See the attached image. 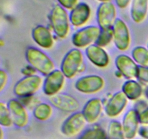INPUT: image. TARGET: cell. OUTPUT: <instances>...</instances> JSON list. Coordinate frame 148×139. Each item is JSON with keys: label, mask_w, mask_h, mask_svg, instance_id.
I'll list each match as a JSON object with an SVG mask.
<instances>
[{"label": "cell", "mask_w": 148, "mask_h": 139, "mask_svg": "<svg viewBox=\"0 0 148 139\" xmlns=\"http://www.w3.org/2000/svg\"><path fill=\"white\" fill-rule=\"evenodd\" d=\"M132 56L140 66L148 67V49L144 46H136L132 51Z\"/></svg>", "instance_id": "cell-23"}, {"label": "cell", "mask_w": 148, "mask_h": 139, "mask_svg": "<svg viewBox=\"0 0 148 139\" xmlns=\"http://www.w3.org/2000/svg\"><path fill=\"white\" fill-rule=\"evenodd\" d=\"M13 123L19 127H23L28 122V114L23 104L15 99H11L7 104Z\"/></svg>", "instance_id": "cell-16"}, {"label": "cell", "mask_w": 148, "mask_h": 139, "mask_svg": "<svg viewBox=\"0 0 148 139\" xmlns=\"http://www.w3.org/2000/svg\"><path fill=\"white\" fill-rule=\"evenodd\" d=\"M139 113L135 109H130L124 115L122 127L126 139H133L139 131Z\"/></svg>", "instance_id": "cell-15"}, {"label": "cell", "mask_w": 148, "mask_h": 139, "mask_svg": "<svg viewBox=\"0 0 148 139\" xmlns=\"http://www.w3.org/2000/svg\"><path fill=\"white\" fill-rule=\"evenodd\" d=\"M113 30V40L116 47L120 51H127L131 44L130 30L125 22L118 18L116 20Z\"/></svg>", "instance_id": "cell-8"}, {"label": "cell", "mask_w": 148, "mask_h": 139, "mask_svg": "<svg viewBox=\"0 0 148 139\" xmlns=\"http://www.w3.org/2000/svg\"><path fill=\"white\" fill-rule=\"evenodd\" d=\"M86 120L82 112H75L64 120L62 125V133L66 136L77 135L85 127Z\"/></svg>", "instance_id": "cell-11"}, {"label": "cell", "mask_w": 148, "mask_h": 139, "mask_svg": "<svg viewBox=\"0 0 148 139\" xmlns=\"http://www.w3.org/2000/svg\"><path fill=\"white\" fill-rule=\"evenodd\" d=\"M43 83L42 78L39 75L25 76L16 83L14 86V93L18 97H30L38 91Z\"/></svg>", "instance_id": "cell-4"}, {"label": "cell", "mask_w": 148, "mask_h": 139, "mask_svg": "<svg viewBox=\"0 0 148 139\" xmlns=\"http://www.w3.org/2000/svg\"><path fill=\"white\" fill-rule=\"evenodd\" d=\"M52 114L53 109L51 106L47 103H40L37 104L33 109V116L40 121L49 120Z\"/></svg>", "instance_id": "cell-22"}, {"label": "cell", "mask_w": 148, "mask_h": 139, "mask_svg": "<svg viewBox=\"0 0 148 139\" xmlns=\"http://www.w3.org/2000/svg\"><path fill=\"white\" fill-rule=\"evenodd\" d=\"M79 0H57L59 5L62 6L65 10H72L79 3Z\"/></svg>", "instance_id": "cell-28"}, {"label": "cell", "mask_w": 148, "mask_h": 139, "mask_svg": "<svg viewBox=\"0 0 148 139\" xmlns=\"http://www.w3.org/2000/svg\"><path fill=\"white\" fill-rule=\"evenodd\" d=\"M98 1H101V3H104V2H110L111 1V0H97Z\"/></svg>", "instance_id": "cell-36"}, {"label": "cell", "mask_w": 148, "mask_h": 139, "mask_svg": "<svg viewBox=\"0 0 148 139\" xmlns=\"http://www.w3.org/2000/svg\"><path fill=\"white\" fill-rule=\"evenodd\" d=\"M27 62L42 75H48L54 70V63L47 54L34 47L27 48L25 52Z\"/></svg>", "instance_id": "cell-2"}, {"label": "cell", "mask_w": 148, "mask_h": 139, "mask_svg": "<svg viewBox=\"0 0 148 139\" xmlns=\"http://www.w3.org/2000/svg\"><path fill=\"white\" fill-rule=\"evenodd\" d=\"M105 85V81L98 75H88L77 80L75 87L79 92L92 94L101 91Z\"/></svg>", "instance_id": "cell-7"}, {"label": "cell", "mask_w": 148, "mask_h": 139, "mask_svg": "<svg viewBox=\"0 0 148 139\" xmlns=\"http://www.w3.org/2000/svg\"><path fill=\"white\" fill-rule=\"evenodd\" d=\"M49 20L55 35L59 39L67 37L70 31V19L67 12L59 4L52 8Z\"/></svg>", "instance_id": "cell-1"}, {"label": "cell", "mask_w": 148, "mask_h": 139, "mask_svg": "<svg viewBox=\"0 0 148 139\" xmlns=\"http://www.w3.org/2000/svg\"><path fill=\"white\" fill-rule=\"evenodd\" d=\"M98 27L102 30L112 29L116 19V8L111 1L101 3L96 13Z\"/></svg>", "instance_id": "cell-6"}, {"label": "cell", "mask_w": 148, "mask_h": 139, "mask_svg": "<svg viewBox=\"0 0 148 139\" xmlns=\"http://www.w3.org/2000/svg\"><path fill=\"white\" fill-rule=\"evenodd\" d=\"M65 78L63 72L59 70H54L46 75L43 83L44 94L51 97L59 94L64 85Z\"/></svg>", "instance_id": "cell-9"}, {"label": "cell", "mask_w": 148, "mask_h": 139, "mask_svg": "<svg viewBox=\"0 0 148 139\" xmlns=\"http://www.w3.org/2000/svg\"><path fill=\"white\" fill-rule=\"evenodd\" d=\"M105 130L100 127H93L85 131L79 139H106Z\"/></svg>", "instance_id": "cell-25"}, {"label": "cell", "mask_w": 148, "mask_h": 139, "mask_svg": "<svg viewBox=\"0 0 148 139\" xmlns=\"http://www.w3.org/2000/svg\"><path fill=\"white\" fill-rule=\"evenodd\" d=\"M115 65L121 75L127 79L137 78L139 66L133 58L126 54H120L116 58Z\"/></svg>", "instance_id": "cell-10"}, {"label": "cell", "mask_w": 148, "mask_h": 139, "mask_svg": "<svg viewBox=\"0 0 148 139\" xmlns=\"http://www.w3.org/2000/svg\"><path fill=\"white\" fill-rule=\"evenodd\" d=\"M103 110L102 101L98 98H93L86 102L82 109V114L87 122H95L99 119Z\"/></svg>", "instance_id": "cell-19"}, {"label": "cell", "mask_w": 148, "mask_h": 139, "mask_svg": "<svg viewBox=\"0 0 148 139\" xmlns=\"http://www.w3.org/2000/svg\"><path fill=\"white\" fill-rule=\"evenodd\" d=\"M145 95L146 98H147L148 99V86L147 87V88H146L145 91Z\"/></svg>", "instance_id": "cell-35"}, {"label": "cell", "mask_w": 148, "mask_h": 139, "mask_svg": "<svg viewBox=\"0 0 148 139\" xmlns=\"http://www.w3.org/2000/svg\"><path fill=\"white\" fill-rule=\"evenodd\" d=\"M50 102L58 109L65 112H74L79 109V104L72 96L58 94L50 98Z\"/></svg>", "instance_id": "cell-13"}, {"label": "cell", "mask_w": 148, "mask_h": 139, "mask_svg": "<svg viewBox=\"0 0 148 139\" xmlns=\"http://www.w3.org/2000/svg\"><path fill=\"white\" fill-rule=\"evenodd\" d=\"M140 136L145 139H148V126H143L139 129Z\"/></svg>", "instance_id": "cell-33"}, {"label": "cell", "mask_w": 148, "mask_h": 139, "mask_svg": "<svg viewBox=\"0 0 148 139\" xmlns=\"http://www.w3.org/2000/svg\"><path fill=\"white\" fill-rule=\"evenodd\" d=\"M117 7L120 9H125L130 5L132 0H115Z\"/></svg>", "instance_id": "cell-32"}, {"label": "cell", "mask_w": 148, "mask_h": 139, "mask_svg": "<svg viewBox=\"0 0 148 139\" xmlns=\"http://www.w3.org/2000/svg\"><path fill=\"white\" fill-rule=\"evenodd\" d=\"M35 72H36V70L33 67H26L25 68L23 69L22 72L24 74L25 76H28V75H34Z\"/></svg>", "instance_id": "cell-34"}, {"label": "cell", "mask_w": 148, "mask_h": 139, "mask_svg": "<svg viewBox=\"0 0 148 139\" xmlns=\"http://www.w3.org/2000/svg\"><path fill=\"white\" fill-rule=\"evenodd\" d=\"M109 139H126L123 131L122 125L119 121H111L108 125Z\"/></svg>", "instance_id": "cell-24"}, {"label": "cell", "mask_w": 148, "mask_h": 139, "mask_svg": "<svg viewBox=\"0 0 148 139\" xmlns=\"http://www.w3.org/2000/svg\"><path fill=\"white\" fill-rule=\"evenodd\" d=\"M147 12L148 0H132L130 14L134 23H143L147 17Z\"/></svg>", "instance_id": "cell-20"}, {"label": "cell", "mask_w": 148, "mask_h": 139, "mask_svg": "<svg viewBox=\"0 0 148 139\" xmlns=\"http://www.w3.org/2000/svg\"><path fill=\"white\" fill-rule=\"evenodd\" d=\"M143 91L142 85L133 79L128 80L122 85V92L131 101L139 99L143 94Z\"/></svg>", "instance_id": "cell-21"}, {"label": "cell", "mask_w": 148, "mask_h": 139, "mask_svg": "<svg viewBox=\"0 0 148 139\" xmlns=\"http://www.w3.org/2000/svg\"><path fill=\"white\" fill-rule=\"evenodd\" d=\"M91 15L90 6L86 3H79L75 8L71 10L69 14L71 24L77 28L82 27L89 21Z\"/></svg>", "instance_id": "cell-17"}, {"label": "cell", "mask_w": 148, "mask_h": 139, "mask_svg": "<svg viewBox=\"0 0 148 139\" xmlns=\"http://www.w3.org/2000/svg\"><path fill=\"white\" fill-rule=\"evenodd\" d=\"M101 33V29L98 26L89 25L81 28L74 33L72 42L75 47L85 48L96 42Z\"/></svg>", "instance_id": "cell-5"}, {"label": "cell", "mask_w": 148, "mask_h": 139, "mask_svg": "<svg viewBox=\"0 0 148 139\" xmlns=\"http://www.w3.org/2000/svg\"><path fill=\"white\" fill-rule=\"evenodd\" d=\"M128 104V98L122 91L112 96L105 107V113L109 117H116L121 114Z\"/></svg>", "instance_id": "cell-12"}, {"label": "cell", "mask_w": 148, "mask_h": 139, "mask_svg": "<svg viewBox=\"0 0 148 139\" xmlns=\"http://www.w3.org/2000/svg\"><path fill=\"white\" fill-rule=\"evenodd\" d=\"M12 119L7 104L6 105L3 102H1L0 103V123L4 127H10L12 125Z\"/></svg>", "instance_id": "cell-26"}, {"label": "cell", "mask_w": 148, "mask_h": 139, "mask_svg": "<svg viewBox=\"0 0 148 139\" xmlns=\"http://www.w3.org/2000/svg\"><path fill=\"white\" fill-rule=\"evenodd\" d=\"M32 38L36 44L43 49H51L54 43V39L51 30L44 25L35 27L32 31Z\"/></svg>", "instance_id": "cell-18"}, {"label": "cell", "mask_w": 148, "mask_h": 139, "mask_svg": "<svg viewBox=\"0 0 148 139\" xmlns=\"http://www.w3.org/2000/svg\"><path fill=\"white\" fill-rule=\"evenodd\" d=\"M7 81H8V75L7 73L1 70L0 71V91H2L4 87L7 85Z\"/></svg>", "instance_id": "cell-30"}, {"label": "cell", "mask_w": 148, "mask_h": 139, "mask_svg": "<svg viewBox=\"0 0 148 139\" xmlns=\"http://www.w3.org/2000/svg\"><path fill=\"white\" fill-rule=\"evenodd\" d=\"M83 62V55L78 49H71L65 54L61 65V70L67 78H72L77 75Z\"/></svg>", "instance_id": "cell-3"}, {"label": "cell", "mask_w": 148, "mask_h": 139, "mask_svg": "<svg viewBox=\"0 0 148 139\" xmlns=\"http://www.w3.org/2000/svg\"><path fill=\"white\" fill-rule=\"evenodd\" d=\"M113 40V30L112 29L107 30H102L100 34L99 37L97 39L96 45L101 46V47H104L106 46L107 45L109 44Z\"/></svg>", "instance_id": "cell-27"}, {"label": "cell", "mask_w": 148, "mask_h": 139, "mask_svg": "<svg viewBox=\"0 0 148 139\" xmlns=\"http://www.w3.org/2000/svg\"><path fill=\"white\" fill-rule=\"evenodd\" d=\"M137 78L142 82L148 83V67L139 66Z\"/></svg>", "instance_id": "cell-29"}, {"label": "cell", "mask_w": 148, "mask_h": 139, "mask_svg": "<svg viewBox=\"0 0 148 139\" xmlns=\"http://www.w3.org/2000/svg\"><path fill=\"white\" fill-rule=\"evenodd\" d=\"M139 119H140V123L148 125V107L139 113Z\"/></svg>", "instance_id": "cell-31"}, {"label": "cell", "mask_w": 148, "mask_h": 139, "mask_svg": "<svg viewBox=\"0 0 148 139\" xmlns=\"http://www.w3.org/2000/svg\"><path fill=\"white\" fill-rule=\"evenodd\" d=\"M85 54L90 62L98 67H106L109 64L110 57L108 54L103 48L96 44H92L87 47Z\"/></svg>", "instance_id": "cell-14"}]
</instances>
